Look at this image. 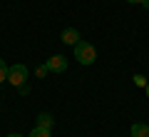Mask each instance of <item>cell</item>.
<instances>
[{
	"label": "cell",
	"mask_w": 149,
	"mask_h": 137,
	"mask_svg": "<svg viewBox=\"0 0 149 137\" xmlns=\"http://www.w3.org/2000/svg\"><path fill=\"white\" fill-rule=\"evenodd\" d=\"M0 82H8V65H5V60H0Z\"/></svg>",
	"instance_id": "cell-8"
},
{
	"label": "cell",
	"mask_w": 149,
	"mask_h": 137,
	"mask_svg": "<svg viewBox=\"0 0 149 137\" xmlns=\"http://www.w3.org/2000/svg\"><path fill=\"white\" fill-rule=\"evenodd\" d=\"M74 60H77L80 65H92L97 60V48L92 45V42L80 40L77 45H74Z\"/></svg>",
	"instance_id": "cell-1"
},
{
	"label": "cell",
	"mask_w": 149,
	"mask_h": 137,
	"mask_svg": "<svg viewBox=\"0 0 149 137\" xmlns=\"http://www.w3.org/2000/svg\"><path fill=\"white\" fill-rule=\"evenodd\" d=\"M144 92H147V97H149V82H147V85H144Z\"/></svg>",
	"instance_id": "cell-13"
},
{
	"label": "cell",
	"mask_w": 149,
	"mask_h": 137,
	"mask_svg": "<svg viewBox=\"0 0 149 137\" xmlns=\"http://www.w3.org/2000/svg\"><path fill=\"white\" fill-rule=\"evenodd\" d=\"M127 3H134V5H142V0H127Z\"/></svg>",
	"instance_id": "cell-11"
},
{
	"label": "cell",
	"mask_w": 149,
	"mask_h": 137,
	"mask_svg": "<svg viewBox=\"0 0 149 137\" xmlns=\"http://www.w3.org/2000/svg\"><path fill=\"white\" fill-rule=\"evenodd\" d=\"M8 137H22V135H17V132H10V135H8Z\"/></svg>",
	"instance_id": "cell-14"
},
{
	"label": "cell",
	"mask_w": 149,
	"mask_h": 137,
	"mask_svg": "<svg viewBox=\"0 0 149 137\" xmlns=\"http://www.w3.org/2000/svg\"><path fill=\"white\" fill-rule=\"evenodd\" d=\"M129 135H132V137H149V125H144V122H137V125H132Z\"/></svg>",
	"instance_id": "cell-5"
},
{
	"label": "cell",
	"mask_w": 149,
	"mask_h": 137,
	"mask_svg": "<svg viewBox=\"0 0 149 137\" xmlns=\"http://www.w3.org/2000/svg\"><path fill=\"white\" fill-rule=\"evenodd\" d=\"M27 137H52V130H47V127H40V125H35L32 127V132Z\"/></svg>",
	"instance_id": "cell-7"
},
{
	"label": "cell",
	"mask_w": 149,
	"mask_h": 137,
	"mask_svg": "<svg viewBox=\"0 0 149 137\" xmlns=\"http://www.w3.org/2000/svg\"><path fill=\"white\" fill-rule=\"evenodd\" d=\"M47 72H50V70L45 67V65H40V67L35 70V75H37V77H45V75H47Z\"/></svg>",
	"instance_id": "cell-9"
},
{
	"label": "cell",
	"mask_w": 149,
	"mask_h": 137,
	"mask_svg": "<svg viewBox=\"0 0 149 137\" xmlns=\"http://www.w3.org/2000/svg\"><path fill=\"white\" fill-rule=\"evenodd\" d=\"M37 125H40V127H47V130H52V127H55V117L50 115V112H40V115H37Z\"/></svg>",
	"instance_id": "cell-6"
},
{
	"label": "cell",
	"mask_w": 149,
	"mask_h": 137,
	"mask_svg": "<svg viewBox=\"0 0 149 137\" xmlns=\"http://www.w3.org/2000/svg\"><path fill=\"white\" fill-rule=\"evenodd\" d=\"M60 40H62L65 45H72V48H74V45L80 42V32L74 30V27H65L62 35H60Z\"/></svg>",
	"instance_id": "cell-4"
},
{
	"label": "cell",
	"mask_w": 149,
	"mask_h": 137,
	"mask_svg": "<svg viewBox=\"0 0 149 137\" xmlns=\"http://www.w3.org/2000/svg\"><path fill=\"white\" fill-rule=\"evenodd\" d=\"M142 5H144V8H147V10H149V0H142Z\"/></svg>",
	"instance_id": "cell-12"
},
{
	"label": "cell",
	"mask_w": 149,
	"mask_h": 137,
	"mask_svg": "<svg viewBox=\"0 0 149 137\" xmlns=\"http://www.w3.org/2000/svg\"><path fill=\"white\" fill-rule=\"evenodd\" d=\"M25 80H27V67L25 65H10L8 67V82L13 85V87H20V85H25Z\"/></svg>",
	"instance_id": "cell-2"
},
{
	"label": "cell",
	"mask_w": 149,
	"mask_h": 137,
	"mask_svg": "<svg viewBox=\"0 0 149 137\" xmlns=\"http://www.w3.org/2000/svg\"><path fill=\"white\" fill-rule=\"evenodd\" d=\"M45 67H47L50 72H65V70H67V58H65V55H52V58H47Z\"/></svg>",
	"instance_id": "cell-3"
},
{
	"label": "cell",
	"mask_w": 149,
	"mask_h": 137,
	"mask_svg": "<svg viewBox=\"0 0 149 137\" xmlns=\"http://www.w3.org/2000/svg\"><path fill=\"white\" fill-rule=\"evenodd\" d=\"M134 82H137L139 87H144V85H147V80H144V75H134Z\"/></svg>",
	"instance_id": "cell-10"
}]
</instances>
